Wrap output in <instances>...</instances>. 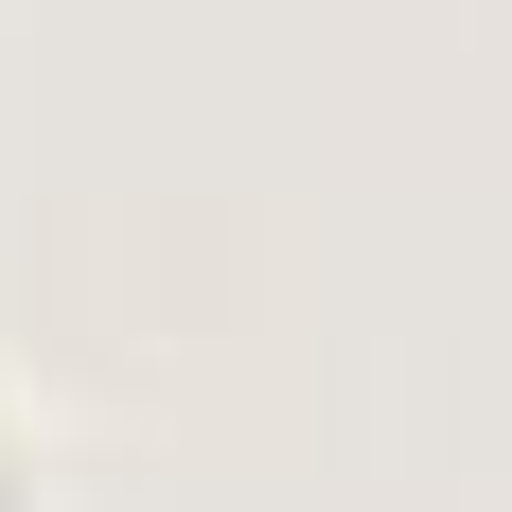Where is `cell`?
I'll use <instances>...</instances> for the list:
<instances>
[{"label": "cell", "instance_id": "6da1fadb", "mask_svg": "<svg viewBox=\"0 0 512 512\" xmlns=\"http://www.w3.org/2000/svg\"><path fill=\"white\" fill-rule=\"evenodd\" d=\"M0 512H53V460H36V424L0 407Z\"/></svg>", "mask_w": 512, "mask_h": 512}]
</instances>
